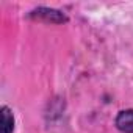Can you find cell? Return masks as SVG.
Segmentation results:
<instances>
[{"mask_svg": "<svg viewBox=\"0 0 133 133\" xmlns=\"http://www.w3.org/2000/svg\"><path fill=\"white\" fill-rule=\"evenodd\" d=\"M114 124L117 130L124 133H133V110H124L119 111V114L114 119Z\"/></svg>", "mask_w": 133, "mask_h": 133, "instance_id": "2", "label": "cell"}, {"mask_svg": "<svg viewBox=\"0 0 133 133\" xmlns=\"http://www.w3.org/2000/svg\"><path fill=\"white\" fill-rule=\"evenodd\" d=\"M31 17L42 19V21H47V22H55V24H61V22L68 21V17L63 13H59L56 10H52V8H38L31 13Z\"/></svg>", "mask_w": 133, "mask_h": 133, "instance_id": "1", "label": "cell"}, {"mask_svg": "<svg viewBox=\"0 0 133 133\" xmlns=\"http://www.w3.org/2000/svg\"><path fill=\"white\" fill-rule=\"evenodd\" d=\"M2 133H13L14 131V116L8 107H2Z\"/></svg>", "mask_w": 133, "mask_h": 133, "instance_id": "3", "label": "cell"}]
</instances>
